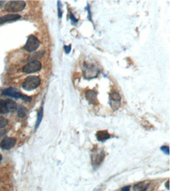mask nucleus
<instances>
[{"label": "nucleus", "instance_id": "obj_23", "mask_svg": "<svg viewBox=\"0 0 170 191\" xmlns=\"http://www.w3.org/2000/svg\"><path fill=\"white\" fill-rule=\"evenodd\" d=\"M2 155H1V154H0V161H2Z\"/></svg>", "mask_w": 170, "mask_h": 191}, {"label": "nucleus", "instance_id": "obj_17", "mask_svg": "<svg viewBox=\"0 0 170 191\" xmlns=\"http://www.w3.org/2000/svg\"><path fill=\"white\" fill-rule=\"evenodd\" d=\"M26 114H27L26 109L23 107H20L19 109L17 110V114H18V117H20V118H24L26 116Z\"/></svg>", "mask_w": 170, "mask_h": 191}, {"label": "nucleus", "instance_id": "obj_3", "mask_svg": "<svg viewBox=\"0 0 170 191\" xmlns=\"http://www.w3.org/2000/svg\"><path fill=\"white\" fill-rule=\"evenodd\" d=\"M40 46V42L39 40L37 39L34 35H30L28 36V40L26 42V44L24 45V49L26 51L31 53V52H34Z\"/></svg>", "mask_w": 170, "mask_h": 191}, {"label": "nucleus", "instance_id": "obj_19", "mask_svg": "<svg viewBox=\"0 0 170 191\" xmlns=\"http://www.w3.org/2000/svg\"><path fill=\"white\" fill-rule=\"evenodd\" d=\"M161 149H162V150L165 154H169V147H165V146H164V147H161Z\"/></svg>", "mask_w": 170, "mask_h": 191}, {"label": "nucleus", "instance_id": "obj_9", "mask_svg": "<svg viewBox=\"0 0 170 191\" xmlns=\"http://www.w3.org/2000/svg\"><path fill=\"white\" fill-rule=\"evenodd\" d=\"M21 16L18 14H7V15L2 16L0 17V24H5L7 22H10V21H15L21 19Z\"/></svg>", "mask_w": 170, "mask_h": 191}, {"label": "nucleus", "instance_id": "obj_1", "mask_svg": "<svg viewBox=\"0 0 170 191\" xmlns=\"http://www.w3.org/2000/svg\"><path fill=\"white\" fill-rule=\"evenodd\" d=\"M41 83V79L38 76H29L24 81L22 87L26 91H31L37 89Z\"/></svg>", "mask_w": 170, "mask_h": 191}, {"label": "nucleus", "instance_id": "obj_2", "mask_svg": "<svg viewBox=\"0 0 170 191\" xmlns=\"http://www.w3.org/2000/svg\"><path fill=\"white\" fill-rule=\"evenodd\" d=\"M25 6L24 1H10L6 4L4 10L8 12H20L24 10Z\"/></svg>", "mask_w": 170, "mask_h": 191}, {"label": "nucleus", "instance_id": "obj_6", "mask_svg": "<svg viewBox=\"0 0 170 191\" xmlns=\"http://www.w3.org/2000/svg\"><path fill=\"white\" fill-rule=\"evenodd\" d=\"M121 96L119 92H113L110 94V104L113 110L116 111L121 105Z\"/></svg>", "mask_w": 170, "mask_h": 191}, {"label": "nucleus", "instance_id": "obj_18", "mask_svg": "<svg viewBox=\"0 0 170 191\" xmlns=\"http://www.w3.org/2000/svg\"><path fill=\"white\" fill-rule=\"evenodd\" d=\"M8 124V120L3 117H0V128H4Z\"/></svg>", "mask_w": 170, "mask_h": 191}, {"label": "nucleus", "instance_id": "obj_8", "mask_svg": "<svg viewBox=\"0 0 170 191\" xmlns=\"http://www.w3.org/2000/svg\"><path fill=\"white\" fill-rule=\"evenodd\" d=\"M98 71L96 68V67L93 65H89L86 66V69L84 71V77L87 79H93L97 76Z\"/></svg>", "mask_w": 170, "mask_h": 191}, {"label": "nucleus", "instance_id": "obj_13", "mask_svg": "<svg viewBox=\"0 0 170 191\" xmlns=\"http://www.w3.org/2000/svg\"><path fill=\"white\" fill-rule=\"evenodd\" d=\"M103 158H104V153L101 152L100 154H98V155H93V165L96 166L103 161Z\"/></svg>", "mask_w": 170, "mask_h": 191}, {"label": "nucleus", "instance_id": "obj_21", "mask_svg": "<svg viewBox=\"0 0 170 191\" xmlns=\"http://www.w3.org/2000/svg\"><path fill=\"white\" fill-rule=\"evenodd\" d=\"M129 189H130V186H124V187L122 189V191H129Z\"/></svg>", "mask_w": 170, "mask_h": 191}, {"label": "nucleus", "instance_id": "obj_16", "mask_svg": "<svg viewBox=\"0 0 170 191\" xmlns=\"http://www.w3.org/2000/svg\"><path fill=\"white\" fill-rule=\"evenodd\" d=\"M6 113H8V110H7L6 101L4 100H0V114H6Z\"/></svg>", "mask_w": 170, "mask_h": 191}, {"label": "nucleus", "instance_id": "obj_12", "mask_svg": "<svg viewBox=\"0 0 170 191\" xmlns=\"http://www.w3.org/2000/svg\"><path fill=\"white\" fill-rule=\"evenodd\" d=\"M6 101V108L7 110H8V112H14L17 110V105L14 100L10 99L5 100Z\"/></svg>", "mask_w": 170, "mask_h": 191}, {"label": "nucleus", "instance_id": "obj_20", "mask_svg": "<svg viewBox=\"0 0 170 191\" xmlns=\"http://www.w3.org/2000/svg\"><path fill=\"white\" fill-rule=\"evenodd\" d=\"M71 46L69 45V46H64V50H65L66 53H69L71 52Z\"/></svg>", "mask_w": 170, "mask_h": 191}, {"label": "nucleus", "instance_id": "obj_11", "mask_svg": "<svg viewBox=\"0 0 170 191\" xmlns=\"http://www.w3.org/2000/svg\"><path fill=\"white\" fill-rule=\"evenodd\" d=\"M110 134L107 131H99L96 133V138L99 141L103 142L110 138Z\"/></svg>", "mask_w": 170, "mask_h": 191}, {"label": "nucleus", "instance_id": "obj_22", "mask_svg": "<svg viewBox=\"0 0 170 191\" xmlns=\"http://www.w3.org/2000/svg\"><path fill=\"white\" fill-rule=\"evenodd\" d=\"M168 183H169V182L168 181V182H167V188H168V189H169V187H168Z\"/></svg>", "mask_w": 170, "mask_h": 191}, {"label": "nucleus", "instance_id": "obj_4", "mask_svg": "<svg viewBox=\"0 0 170 191\" xmlns=\"http://www.w3.org/2000/svg\"><path fill=\"white\" fill-rule=\"evenodd\" d=\"M2 95L7 96H11V97L16 98V99L21 98V99H23L25 101H29L31 100V97L23 95V94L21 93L17 89H14V88H8V89H4V90L2 91Z\"/></svg>", "mask_w": 170, "mask_h": 191}, {"label": "nucleus", "instance_id": "obj_14", "mask_svg": "<svg viewBox=\"0 0 170 191\" xmlns=\"http://www.w3.org/2000/svg\"><path fill=\"white\" fill-rule=\"evenodd\" d=\"M148 187V185L144 184V183H138L134 186V190L135 191H146Z\"/></svg>", "mask_w": 170, "mask_h": 191}, {"label": "nucleus", "instance_id": "obj_5", "mask_svg": "<svg viewBox=\"0 0 170 191\" xmlns=\"http://www.w3.org/2000/svg\"><path fill=\"white\" fill-rule=\"evenodd\" d=\"M42 63L39 60H32L27 64H25L23 67V71L27 74H31L37 72L41 70Z\"/></svg>", "mask_w": 170, "mask_h": 191}, {"label": "nucleus", "instance_id": "obj_15", "mask_svg": "<svg viewBox=\"0 0 170 191\" xmlns=\"http://www.w3.org/2000/svg\"><path fill=\"white\" fill-rule=\"evenodd\" d=\"M42 116H43V108L42 107L41 108L39 109V111L38 113V117H37V121H36V125H35V130L38 128L39 126L40 123H41L42 119Z\"/></svg>", "mask_w": 170, "mask_h": 191}, {"label": "nucleus", "instance_id": "obj_7", "mask_svg": "<svg viewBox=\"0 0 170 191\" xmlns=\"http://www.w3.org/2000/svg\"><path fill=\"white\" fill-rule=\"evenodd\" d=\"M17 140L14 137H6L0 143V147L3 150H10L15 146Z\"/></svg>", "mask_w": 170, "mask_h": 191}, {"label": "nucleus", "instance_id": "obj_10", "mask_svg": "<svg viewBox=\"0 0 170 191\" xmlns=\"http://www.w3.org/2000/svg\"><path fill=\"white\" fill-rule=\"evenodd\" d=\"M86 100L89 101L90 104L96 105L98 104V100H97V92L94 90H89L86 92Z\"/></svg>", "mask_w": 170, "mask_h": 191}]
</instances>
